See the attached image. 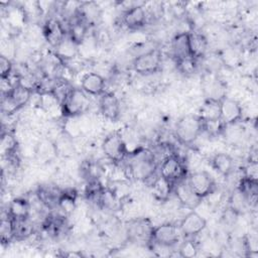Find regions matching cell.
<instances>
[{"label": "cell", "instance_id": "cell-35", "mask_svg": "<svg viewBox=\"0 0 258 258\" xmlns=\"http://www.w3.org/2000/svg\"><path fill=\"white\" fill-rule=\"evenodd\" d=\"M178 252H179L180 257L192 258L198 255L199 250H198L197 245L194 243V241H185L180 245Z\"/></svg>", "mask_w": 258, "mask_h": 258}, {"label": "cell", "instance_id": "cell-6", "mask_svg": "<svg viewBox=\"0 0 258 258\" xmlns=\"http://www.w3.org/2000/svg\"><path fill=\"white\" fill-rule=\"evenodd\" d=\"M179 228L173 224L165 223L157 227H153L151 233V241L149 244L170 248L177 244L180 238Z\"/></svg>", "mask_w": 258, "mask_h": 258}, {"label": "cell", "instance_id": "cell-8", "mask_svg": "<svg viewBox=\"0 0 258 258\" xmlns=\"http://www.w3.org/2000/svg\"><path fill=\"white\" fill-rule=\"evenodd\" d=\"M186 181L192 192L201 200L210 196L216 187L214 178L205 170L191 173L186 177Z\"/></svg>", "mask_w": 258, "mask_h": 258}, {"label": "cell", "instance_id": "cell-36", "mask_svg": "<svg viewBox=\"0 0 258 258\" xmlns=\"http://www.w3.org/2000/svg\"><path fill=\"white\" fill-rule=\"evenodd\" d=\"M0 72L1 79L3 80L9 79V76L12 72V62L5 55L0 56Z\"/></svg>", "mask_w": 258, "mask_h": 258}, {"label": "cell", "instance_id": "cell-25", "mask_svg": "<svg viewBox=\"0 0 258 258\" xmlns=\"http://www.w3.org/2000/svg\"><path fill=\"white\" fill-rule=\"evenodd\" d=\"M173 190V185L160 175L152 182V194L158 201H166Z\"/></svg>", "mask_w": 258, "mask_h": 258}, {"label": "cell", "instance_id": "cell-32", "mask_svg": "<svg viewBox=\"0 0 258 258\" xmlns=\"http://www.w3.org/2000/svg\"><path fill=\"white\" fill-rule=\"evenodd\" d=\"M14 222V233L15 239L23 240L32 234V225L29 222V219L23 220H13Z\"/></svg>", "mask_w": 258, "mask_h": 258}, {"label": "cell", "instance_id": "cell-31", "mask_svg": "<svg viewBox=\"0 0 258 258\" xmlns=\"http://www.w3.org/2000/svg\"><path fill=\"white\" fill-rule=\"evenodd\" d=\"M198 59L192 56L183 57L179 59H175L176 69L180 72V74L184 76H190L196 73L198 69Z\"/></svg>", "mask_w": 258, "mask_h": 258}, {"label": "cell", "instance_id": "cell-29", "mask_svg": "<svg viewBox=\"0 0 258 258\" xmlns=\"http://www.w3.org/2000/svg\"><path fill=\"white\" fill-rule=\"evenodd\" d=\"M78 44L74 42L69 35L64 37V39L55 47L56 56L60 59H70L73 58L77 53Z\"/></svg>", "mask_w": 258, "mask_h": 258}, {"label": "cell", "instance_id": "cell-17", "mask_svg": "<svg viewBox=\"0 0 258 258\" xmlns=\"http://www.w3.org/2000/svg\"><path fill=\"white\" fill-rule=\"evenodd\" d=\"M238 191L245 199L248 207H256L258 200V181L255 177L243 176L237 187Z\"/></svg>", "mask_w": 258, "mask_h": 258}, {"label": "cell", "instance_id": "cell-30", "mask_svg": "<svg viewBox=\"0 0 258 258\" xmlns=\"http://www.w3.org/2000/svg\"><path fill=\"white\" fill-rule=\"evenodd\" d=\"M204 90L208 93L206 99H215L220 101L223 97L226 96L224 93V89L222 88L221 82L214 77L205 80Z\"/></svg>", "mask_w": 258, "mask_h": 258}, {"label": "cell", "instance_id": "cell-2", "mask_svg": "<svg viewBox=\"0 0 258 258\" xmlns=\"http://www.w3.org/2000/svg\"><path fill=\"white\" fill-rule=\"evenodd\" d=\"M203 133V121L197 115H186L180 118L175 125L177 140L185 145L195 142Z\"/></svg>", "mask_w": 258, "mask_h": 258}, {"label": "cell", "instance_id": "cell-13", "mask_svg": "<svg viewBox=\"0 0 258 258\" xmlns=\"http://www.w3.org/2000/svg\"><path fill=\"white\" fill-rule=\"evenodd\" d=\"M43 35L51 46L56 47L68 35V32L57 19L49 18L43 25Z\"/></svg>", "mask_w": 258, "mask_h": 258}, {"label": "cell", "instance_id": "cell-18", "mask_svg": "<svg viewBox=\"0 0 258 258\" xmlns=\"http://www.w3.org/2000/svg\"><path fill=\"white\" fill-rule=\"evenodd\" d=\"M81 88L91 96H101L105 93V79L97 73L86 74L81 81Z\"/></svg>", "mask_w": 258, "mask_h": 258}, {"label": "cell", "instance_id": "cell-3", "mask_svg": "<svg viewBox=\"0 0 258 258\" xmlns=\"http://www.w3.org/2000/svg\"><path fill=\"white\" fill-rule=\"evenodd\" d=\"M89 106L87 94L82 89L73 88L60 104L61 114L67 118H74L84 113Z\"/></svg>", "mask_w": 258, "mask_h": 258}, {"label": "cell", "instance_id": "cell-34", "mask_svg": "<svg viewBox=\"0 0 258 258\" xmlns=\"http://www.w3.org/2000/svg\"><path fill=\"white\" fill-rule=\"evenodd\" d=\"M16 147H17V142L11 134L6 133V134L2 135L1 152H2L3 156H7V158H8V157L14 155V153L16 151Z\"/></svg>", "mask_w": 258, "mask_h": 258}, {"label": "cell", "instance_id": "cell-20", "mask_svg": "<svg viewBox=\"0 0 258 258\" xmlns=\"http://www.w3.org/2000/svg\"><path fill=\"white\" fill-rule=\"evenodd\" d=\"M171 47L175 59L192 56L189 47V35L187 32L177 33L172 39Z\"/></svg>", "mask_w": 258, "mask_h": 258}, {"label": "cell", "instance_id": "cell-27", "mask_svg": "<svg viewBox=\"0 0 258 258\" xmlns=\"http://www.w3.org/2000/svg\"><path fill=\"white\" fill-rule=\"evenodd\" d=\"M63 218L64 217L59 215L48 216L43 223L44 230L51 236H58L59 234H61L66 227V222Z\"/></svg>", "mask_w": 258, "mask_h": 258}, {"label": "cell", "instance_id": "cell-33", "mask_svg": "<svg viewBox=\"0 0 258 258\" xmlns=\"http://www.w3.org/2000/svg\"><path fill=\"white\" fill-rule=\"evenodd\" d=\"M202 121H203V132H206L211 136L220 135L226 127V125L222 122L221 119L202 120Z\"/></svg>", "mask_w": 258, "mask_h": 258}, {"label": "cell", "instance_id": "cell-10", "mask_svg": "<svg viewBox=\"0 0 258 258\" xmlns=\"http://www.w3.org/2000/svg\"><path fill=\"white\" fill-rule=\"evenodd\" d=\"M242 115L243 110L238 101L226 96L220 100V119L226 126L239 122Z\"/></svg>", "mask_w": 258, "mask_h": 258}, {"label": "cell", "instance_id": "cell-28", "mask_svg": "<svg viewBox=\"0 0 258 258\" xmlns=\"http://www.w3.org/2000/svg\"><path fill=\"white\" fill-rule=\"evenodd\" d=\"M0 239H1L2 245L8 244L15 239L14 222H13V219L8 214H6L5 217L1 218Z\"/></svg>", "mask_w": 258, "mask_h": 258}, {"label": "cell", "instance_id": "cell-1", "mask_svg": "<svg viewBox=\"0 0 258 258\" xmlns=\"http://www.w3.org/2000/svg\"><path fill=\"white\" fill-rule=\"evenodd\" d=\"M127 157H129V160L126 164L125 171L128 177L145 181L154 176L158 168V162L153 151L149 149H138L130 156L128 154Z\"/></svg>", "mask_w": 258, "mask_h": 258}, {"label": "cell", "instance_id": "cell-16", "mask_svg": "<svg viewBox=\"0 0 258 258\" xmlns=\"http://www.w3.org/2000/svg\"><path fill=\"white\" fill-rule=\"evenodd\" d=\"M100 110L103 116L111 121H116L120 116V103L115 94L105 92L100 98Z\"/></svg>", "mask_w": 258, "mask_h": 258}, {"label": "cell", "instance_id": "cell-12", "mask_svg": "<svg viewBox=\"0 0 258 258\" xmlns=\"http://www.w3.org/2000/svg\"><path fill=\"white\" fill-rule=\"evenodd\" d=\"M153 226L147 219H138L128 227V237L136 243H150Z\"/></svg>", "mask_w": 258, "mask_h": 258}, {"label": "cell", "instance_id": "cell-21", "mask_svg": "<svg viewBox=\"0 0 258 258\" xmlns=\"http://www.w3.org/2000/svg\"><path fill=\"white\" fill-rule=\"evenodd\" d=\"M29 212L30 205L28 201L23 198H16L10 202L7 214L13 220H23L29 218Z\"/></svg>", "mask_w": 258, "mask_h": 258}, {"label": "cell", "instance_id": "cell-4", "mask_svg": "<svg viewBox=\"0 0 258 258\" xmlns=\"http://www.w3.org/2000/svg\"><path fill=\"white\" fill-rule=\"evenodd\" d=\"M159 175L173 185L186 177L185 164L176 153H173L159 163Z\"/></svg>", "mask_w": 258, "mask_h": 258}, {"label": "cell", "instance_id": "cell-11", "mask_svg": "<svg viewBox=\"0 0 258 258\" xmlns=\"http://www.w3.org/2000/svg\"><path fill=\"white\" fill-rule=\"evenodd\" d=\"M207 227L206 219L196 211L187 213L179 223V231L185 237H194L202 233Z\"/></svg>", "mask_w": 258, "mask_h": 258}, {"label": "cell", "instance_id": "cell-19", "mask_svg": "<svg viewBox=\"0 0 258 258\" xmlns=\"http://www.w3.org/2000/svg\"><path fill=\"white\" fill-rule=\"evenodd\" d=\"M61 192H62V189H60L56 185L42 184L38 186L36 190V197L44 207L49 209H54V208H57L58 200Z\"/></svg>", "mask_w": 258, "mask_h": 258}, {"label": "cell", "instance_id": "cell-7", "mask_svg": "<svg viewBox=\"0 0 258 258\" xmlns=\"http://www.w3.org/2000/svg\"><path fill=\"white\" fill-rule=\"evenodd\" d=\"M31 89L18 81L17 83L13 84L10 92L7 95L3 96L2 106L7 105L8 114L13 113L27 104L31 97Z\"/></svg>", "mask_w": 258, "mask_h": 258}, {"label": "cell", "instance_id": "cell-9", "mask_svg": "<svg viewBox=\"0 0 258 258\" xmlns=\"http://www.w3.org/2000/svg\"><path fill=\"white\" fill-rule=\"evenodd\" d=\"M161 64V53L158 49H150L136 56L133 60V70L140 75L156 73Z\"/></svg>", "mask_w": 258, "mask_h": 258}, {"label": "cell", "instance_id": "cell-5", "mask_svg": "<svg viewBox=\"0 0 258 258\" xmlns=\"http://www.w3.org/2000/svg\"><path fill=\"white\" fill-rule=\"evenodd\" d=\"M102 150L106 157L115 163L124 161L129 154L126 142L118 132H113L104 139Z\"/></svg>", "mask_w": 258, "mask_h": 258}, {"label": "cell", "instance_id": "cell-22", "mask_svg": "<svg viewBox=\"0 0 258 258\" xmlns=\"http://www.w3.org/2000/svg\"><path fill=\"white\" fill-rule=\"evenodd\" d=\"M212 167L224 176H228L234 169V160L231 155L220 152L214 155L211 161Z\"/></svg>", "mask_w": 258, "mask_h": 258}, {"label": "cell", "instance_id": "cell-15", "mask_svg": "<svg viewBox=\"0 0 258 258\" xmlns=\"http://www.w3.org/2000/svg\"><path fill=\"white\" fill-rule=\"evenodd\" d=\"M147 11L142 5L129 7L123 14V23L130 29H138L145 25L147 21Z\"/></svg>", "mask_w": 258, "mask_h": 258}, {"label": "cell", "instance_id": "cell-24", "mask_svg": "<svg viewBox=\"0 0 258 258\" xmlns=\"http://www.w3.org/2000/svg\"><path fill=\"white\" fill-rule=\"evenodd\" d=\"M198 116L202 120L220 119V101L215 99H206L199 110Z\"/></svg>", "mask_w": 258, "mask_h": 258}, {"label": "cell", "instance_id": "cell-14", "mask_svg": "<svg viewBox=\"0 0 258 258\" xmlns=\"http://www.w3.org/2000/svg\"><path fill=\"white\" fill-rule=\"evenodd\" d=\"M172 191L175 194L177 200L179 201V203L181 205H183L186 208L192 209V210L202 201L190 189V187H189V185L186 181V177L177 181L175 184H173V190Z\"/></svg>", "mask_w": 258, "mask_h": 258}, {"label": "cell", "instance_id": "cell-23", "mask_svg": "<svg viewBox=\"0 0 258 258\" xmlns=\"http://www.w3.org/2000/svg\"><path fill=\"white\" fill-rule=\"evenodd\" d=\"M189 35V47L192 57L199 59L200 57L204 56L208 48V40L207 38L198 32L188 33Z\"/></svg>", "mask_w": 258, "mask_h": 258}, {"label": "cell", "instance_id": "cell-26", "mask_svg": "<svg viewBox=\"0 0 258 258\" xmlns=\"http://www.w3.org/2000/svg\"><path fill=\"white\" fill-rule=\"evenodd\" d=\"M77 201V191L74 188L62 189V192L59 197L57 209L61 210L63 214H71L76 208Z\"/></svg>", "mask_w": 258, "mask_h": 258}]
</instances>
